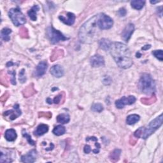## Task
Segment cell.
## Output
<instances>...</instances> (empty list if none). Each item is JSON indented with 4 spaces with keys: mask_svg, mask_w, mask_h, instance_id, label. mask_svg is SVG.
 I'll list each match as a JSON object with an SVG mask.
<instances>
[{
    "mask_svg": "<svg viewBox=\"0 0 163 163\" xmlns=\"http://www.w3.org/2000/svg\"><path fill=\"white\" fill-rule=\"evenodd\" d=\"M9 96H10L9 93H8V92H6V93L2 96L1 98H0V100H1V101H2V103H4V102H5L6 101H7V99L8 98Z\"/></svg>",
    "mask_w": 163,
    "mask_h": 163,
    "instance_id": "obj_38",
    "label": "cell"
},
{
    "mask_svg": "<svg viewBox=\"0 0 163 163\" xmlns=\"http://www.w3.org/2000/svg\"><path fill=\"white\" fill-rule=\"evenodd\" d=\"M37 156V152L36 150H32L24 155H22L21 158V161L22 162H28L32 163L36 160Z\"/></svg>",
    "mask_w": 163,
    "mask_h": 163,
    "instance_id": "obj_13",
    "label": "cell"
},
{
    "mask_svg": "<svg viewBox=\"0 0 163 163\" xmlns=\"http://www.w3.org/2000/svg\"><path fill=\"white\" fill-rule=\"evenodd\" d=\"M14 110L5 112L3 113V116L5 117H8L11 120H14L18 117H19L22 113L21 110L19 109V105L17 104L14 105Z\"/></svg>",
    "mask_w": 163,
    "mask_h": 163,
    "instance_id": "obj_10",
    "label": "cell"
},
{
    "mask_svg": "<svg viewBox=\"0 0 163 163\" xmlns=\"http://www.w3.org/2000/svg\"><path fill=\"white\" fill-rule=\"evenodd\" d=\"M19 34L21 37L22 38H29V33L28 30L25 27H22L19 29Z\"/></svg>",
    "mask_w": 163,
    "mask_h": 163,
    "instance_id": "obj_30",
    "label": "cell"
},
{
    "mask_svg": "<svg viewBox=\"0 0 163 163\" xmlns=\"http://www.w3.org/2000/svg\"><path fill=\"white\" fill-rule=\"evenodd\" d=\"M8 15L14 24L16 26L23 25L26 22L25 16L24 15L19 8L10 9L8 12Z\"/></svg>",
    "mask_w": 163,
    "mask_h": 163,
    "instance_id": "obj_5",
    "label": "cell"
},
{
    "mask_svg": "<svg viewBox=\"0 0 163 163\" xmlns=\"http://www.w3.org/2000/svg\"><path fill=\"white\" fill-rule=\"evenodd\" d=\"M98 16L95 15L90 18L82 26L78 33V38L81 43L90 44L93 42L96 29L97 28Z\"/></svg>",
    "mask_w": 163,
    "mask_h": 163,
    "instance_id": "obj_2",
    "label": "cell"
},
{
    "mask_svg": "<svg viewBox=\"0 0 163 163\" xmlns=\"http://www.w3.org/2000/svg\"><path fill=\"white\" fill-rule=\"evenodd\" d=\"M112 44V43L109 40L106 39V38H103L100 40L99 41V46L101 49L106 51L110 49Z\"/></svg>",
    "mask_w": 163,
    "mask_h": 163,
    "instance_id": "obj_21",
    "label": "cell"
},
{
    "mask_svg": "<svg viewBox=\"0 0 163 163\" xmlns=\"http://www.w3.org/2000/svg\"><path fill=\"white\" fill-rule=\"evenodd\" d=\"M140 119V117L136 114H132L130 115L126 119V122L129 125H132L135 124L136 122H138Z\"/></svg>",
    "mask_w": 163,
    "mask_h": 163,
    "instance_id": "obj_24",
    "label": "cell"
},
{
    "mask_svg": "<svg viewBox=\"0 0 163 163\" xmlns=\"http://www.w3.org/2000/svg\"><path fill=\"white\" fill-rule=\"evenodd\" d=\"M160 1H155V2H152V1H151L150 3H152V4H155V3H159Z\"/></svg>",
    "mask_w": 163,
    "mask_h": 163,
    "instance_id": "obj_44",
    "label": "cell"
},
{
    "mask_svg": "<svg viewBox=\"0 0 163 163\" xmlns=\"http://www.w3.org/2000/svg\"><path fill=\"white\" fill-rule=\"evenodd\" d=\"M11 33V30L9 28H3L1 31V37L5 41H8L10 40V34Z\"/></svg>",
    "mask_w": 163,
    "mask_h": 163,
    "instance_id": "obj_27",
    "label": "cell"
},
{
    "mask_svg": "<svg viewBox=\"0 0 163 163\" xmlns=\"http://www.w3.org/2000/svg\"><path fill=\"white\" fill-rule=\"evenodd\" d=\"M152 54L157 59H158L159 61H163V54L162 50L154 51L152 52Z\"/></svg>",
    "mask_w": 163,
    "mask_h": 163,
    "instance_id": "obj_34",
    "label": "cell"
},
{
    "mask_svg": "<svg viewBox=\"0 0 163 163\" xmlns=\"http://www.w3.org/2000/svg\"><path fill=\"white\" fill-rule=\"evenodd\" d=\"M145 2L142 1V0H133L131 2V5L132 8L136 10H141L144 7Z\"/></svg>",
    "mask_w": 163,
    "mask_h": 163,
    "instance_id": "obj_26",
    "label": "cell"
},
{
    "mask_svg": "<svg viewBox=\"0 0 163 163\" xmlns=\"http://www.w3.org/2000/svg\"><path fill=\"white\" fill-rule=\"evenodd\" d=\"M97 16V25L100 29H109L112 27L113 24V21L109 16L104 14H100Z\"/></svg>",
    "mask_w": 163,
    "mask_h": 163,
    "instance_id": "obj_7",
    "label": "cell"
},
{
    "mask_svg": "<svg viewBox=\"0 0 163 163\" xmlns=\"http://www.w3.org/2000/svg\"><path fill=\"white\" fill-rule=\"evenodd\" d=\"M22 135H23L24 137H25V138H26L27 141L28 142V143L30 145H35V142L32 140L31 136L27 133V132L26 131V130H24V129L22 130Z\"/></svg>",
    "mask_w": 163,
    "mask_h": 163,
    "instance_id": "obj_32",
    "label": "cell"
},
{
    "mask_svg": "<svg viewBox=\"0 0 163 163\" xmlns=\"http://www.w3.org/2000/svg\"><path fill=\"white\" fill-rule=\"evenodd\" d=\"M49 131V126L46 124H41L39 125L37 127V129L34 132V135L35 136H41L44 134H45L46 132Z\"/></svg>",
    "mask_w": 163,
    "mask_h": 163,
    "instance_id": "obj_20",
    "label": "cell"
},
{
    "mask_svg": "<svg viewBox=\"0 0 163 163\" xmlns=\"http://www.w3.org/2000/svg\"><path fill=\"white\" fill-rule=\"evenodd\" d=\"M64 56V51L62 49H54L51 54V61L52 62H54L57 59H61Z\"/></svg>",
    "mask_w": 163,
    "mask_h": 163,
    "instance_id": "obj_17",
    "label": "cell"
},
{
    "mask_svg": "<svg viewBox=\"0 0 163 163\" xmlns=\"http://www.w3.org/2000/svg\"><path fill=\"white\" fill-rule=\"evenodd\" d=\"M8 73L12 75V78L11 79V83L13 84V85H16V81H15V71H8Z\"/></svg>",
    "mask_w": 163,
    "mask_h": 163,
    "instance_id": "obj_37",
    "label": "cell"
},
{
    "mask_svg": "<svg viewBox=\"0 0 163 163\" xmlns=\"http://www.w3.org/2000/svg\"><path fill=\"white\" fill-rule=\"evenodd\" d=\"M156 100H157V98L155 97V96L154 94H153L150 98H142L141 99V102L144 105H152V103H154L156 101Z\"/></svg>",
    "mask_w": 163,
    "mask_h": 163,
    "instance_id": "obj_28",
    "label": "cell"
},
{
    "mask_svg": "<svg viewBox=\"0 0 163 163\" xmlns=\"http://www.w3.org/2000/svg\"><path fill=\"white\" fill-rule=\"evenodd\" d=\"M14 157V152L12 150L8 149H3L1 150V162H11L13 161Z\"/></svg>",
    "mask_w": 163,
    "mask_h": 163,
    "instance_id": "obj_9",
    "label": "cell"
},
{
    "mask_svg": "<svg viewBox=\"0 0 163 163\" xmlns=\"http://www.w3.org/2000/svg\"><path fill=\"white\" fill-rule=\"evenodd\" d=\"M47 69V63L45 61H41L39 63L38 66H37V68H36L35 71V75L40 77L41 76H43L45 73V71Z\"/></svg>",
    "mask_w": 163,
    "mask_h": 163,
    "instance_id": "obj_16",
    "label": "cell"
},
{
    "mask_svg": "<svg viewBox=\"0 0 163 163\" xmlns=\"http://www.w3.org/2000/svg\"><path fill=\"white\" fill-rule=\"evenodd\" d=\"M70 116L68 114L66 113L60 114L57 117V122L62 124L68 123L70 122Z\"/></svg>",
    "mask_w": 163,
    "mask_h": 163,
    "instance_id": "obj_23",
    "label": "cell"
},
{
    "mask_svg": "<svg viewBox=\"0 0 163 163\" xmlns=\"http://www.w3.org/2000/svg\"><path fill=\"white\" fill-rule=\"evenodd\" d=\"M47 36L49 39L51 43L52 44H57L60 41H64L68 38L64 36L58 30L54 29L52 26H50L47 29Z\"/></svg>",
    "mask_w": 163,
    "mask_h": 163,
    "instance_id": "obj_6",
    "label": "cell"
},
{
    "mask_svg": "<svg viewBox=\"0 0 163 163\" xmlns=\"http://www.w3.org/2000/svg\"><path fill=\"white\" fill-rule=\"evenodd\" d=\"M38 117L40 118L45 117L47 119H51L52 117V113L50 112H41L38 113Z\"/></svg>",
    "mask_w": 163,
    "mask_h": 163,
    "instance_id": "obj_35",
    "label": "cell"
},
{
    "mask_svg": "<svg viewBox=\"0 0 163 163\" xmlns=\"http://www.w3.org/2000/svg\"><path fill=\"white\" fill-rule=\"evenodd\" d=\"M25 73H24V70L22 69L21 71L19 73V80L20 82L21 83H24L26 80V77H25Z\"/></svg>",
    "mask_w": 163,
    "mask_h": 163,
    "instance_id": "obj_36",
    "label": "cell"
},
{
    "mask_svg": "<svg viewBox=\"0 0 163 163\" xmlns=\"http://www.w3.org/2000/svg\"><path fill=\"white\" fill-rule=\"evenodd\" d=\"M135 101L136 98L133 96H129L128 98L126 97V96H123L121 99L116 101V106L119 109H121V108H124L125 105H131L135 103Z\"/></svg>",
    "mask_w": 163,
    "mask_h": 163,
    "instance_id": "obj_8",
    "label": "cell"
},
{
    "mask_svg": "<svg viewBox=\"0 0 163 163\" xmlns=\"http://www.w3.org/2000/svg\"><path fill=\"white\" fill-rule=\"evenodd\" d=\"M162 122L163 116L162 114H161L159 117L155 118L152 121L150 122L147 128H145L142 127L141 138L145 139V140L148 138L151 135H152L157 129L160 128L162 124Z\"/></svg>",
    "mask_w": 163,
    "mask_h": 163,
    "instance_id": "obj_4",
    "label": "cell"
},
{
    "mask_svg": "<svg viewBox=\"0 0 163 163\" xmlns=\"http://www.w3.org/2000/svg\"><path fill=\"white\" fill-rule=\"evenodd\" d=\"M110 54L119 67L123 69L129 68L132 65V59L130 50L126 45L120 42L112 43Z\"/></svg>",
    "mask_w": 163,
    "mask_h": 163,
    "instance_id": "obj_1",
    "label": "cell"
},
{
    "mask_svg": "<svg viewBox=\"0 0 163 163\" xmlns=\"http://www.w3.org/2000/svg\"><path fill=\"white\" fill-rule=\"evenodd\" d=\"M53 133L56 136H61L66 132V129L63 126H57L53 129Z\"/></svg>",
    "mask_w": 163,
    "mask_h": 163,
    "instance_id": "obj_29",
    "label": "cell"
},
{
    "mask_svg": "<svg viewBox=\"0 0 163 163\" xmlns=\"http://www.w3.org/2000/svg\"><path fill=\"white\" fill-rule=\"evenodd\" d=\"M65 98V93L64 92H62L61 93H60L59 94H58L57 96H56L55 98L54 99V103L55 104H59L61 102L62 99H64Z\"/></svg>",
    "mask_w": 163,
    "mask_h": 163,
    "instance_id": "obj_31",
    "label": "cell"
},
{
    "mask_svg": "<svg viewBox=\"0 0 163 163\" xmlns=\"http://www.w3.org/2000/svg\"><path fill=\"white\" fill-rule=\"evenodd\" d=\"M91 110L93 112H101L103 110V106L100 103H95L91 106Z\"/></svg>",
    "mask_w": 163,
    "mask_h": 163,
    "instance_id": "obj_33",
    "label": "cell"
},
{
    "mask_svg": "<svg viewBox=\"0 0 163 163\" xmlns=\"http://www.w3.org/2000/svg\"><path fill=\"white\" fill-rule=\"evenodd\" d=\"M90 63L94 68L101 67V66H103L105 65V59L101 56L96 54L90 58Z\"/></svg>",
    "mask_w": 163,
    "mask_h": 163,
    "instance_id": "obj_12",
    "label": "cell"
},
{
    "mask_svg": "<svg viewBox=\"0 0 163 163\" xmlns=\"http://www.w3.org/2000/svg\"><path fill=\"white\" fill-rule=\"evenodd\" d=\"M47 102L49 104H52V100L51 99V98H47Z\"/></svg>",
    "mask_w": 163,
    "mask_h": 163,
    "instance_id": "obj_43",
    "label": "cell"
},
{
    "mask_svg": "<svg viewBox=\"0 0 163 163\" xmlns=\"http://www.w3.org/2000/svg\"><path fill=\"white\" fill-rule=\"evenodd\" d=\"M83 151L86 154H89L90 152H91L92 150H91V148H90L89 145H85V147H84Z\"/></svg>",
    "mask_w": 163,
    "mask_h": 163,
    "instance_id": "obj_39",
    "label": "cell"
},
{
    "mask_svg": "<svg viewBox=\"0 0 163 163\" xmlns=\"http://www.w3.org/2000/svg\"><path fill=\"white\" fill-rule=\"evenodd\" d=\"M150 47H151V45H145L144 47H143L142 48V49L143 51H147V50L150 49Z\"/></svg>",
    "mask_w": 163,
    "mask_h": 163,
    "instance_id": "obj_41",
    "label": "cell"
},
{
    "mask_svg": "<svg viewBox=\"0 0 163 163\" xmlns=\"http://www.w3.org/2000/svg\"><path fill=\"white\" fill-rule=\"evenodd\" d=\"M138 86L141 91L145 94H152L155 90L154 80L150 75L144 73L141 77L138 83Z\"/></svg>",
    "mask_w": 163,
    "mask_h": 163,
    "instance_id": "obj_3",
    "label": "cell"
},
{
    "mask_svg": "<svg viewBox=\"0 0 163 163\" xmlns=\"http://www.w3.org/2000/svg\"><path fill=\"white\" fill-rule=\"evenodd\" d=\"M141 56H142V54H140V53H139V52L136 54V57H138V58H139V57H141Z\"/></svg>",
    "mask_w": 163,
    "mask_h": 163,
    "instance_id": "obj_45",
    "label": "cell"
},
{
    "mask_svg": "<svg viewBox=\"0 0 163 163\" xmlns=\"http://www.w3.org/2000/svg\"><path fill=\"white\" fill-rule=\"evenodd\" d=\"M135 31V26L132 24L127 25L122 33V38L124 41L128 42L131 38L132 33Z\"/></svg>",
    "mask_w": 163,
    "mask_h": 163,
    "instance_id": "obj_11",
    "label": "cell"
},
{
    "mask_svg": "<svg viewBox=\"0 0 163 163\" xmlns=\"http://www.w3.org/2000/svg\"><path fill=\"white\" fill-rule=\"evenodd\" d=\"M119 14L120 17H124L126 15V10L125 8H120L119 10Z\"/></svg>",
    "mask_w": 163,
    "mask_h": 163,
    "instance_id": "obj_40",
    "label": "cell"
},
{
    "mask_svg": "<svg viewBox=\"0 0 163 163\" xmlns=\"http://www.w3.org/2000/svg\"><path fill=\"white\" fill-rule=\"evenodd\" d=\"M129 143H130V144L131 145H135L136 143V140H134V138H132V141L130 140Z\"/></svg>",
    "mask_w": 163,
    "mask_h": 163,
    "instance_id": "obj_42",
    "label": "cell"
},
{
    "mask_svg": "<svg viewBox=\"0 0 163 163\" xmlns=\"http://www.w3.org/2000/svg\"><path fill=\"white\" fill-rule=\"evenodd\" d=\"M17 133L15 130L14 129H10L6 131L5 134V137L6 138V140L8 142H14L16 140L17 138Z\"/></svg>",
    "mask_w": 163,
    "mask_h": 163,
    "instance_id": "obj_18",
    "label": "cell"
},
{
    "mask_svg": "<svg viewBox=\"0 0 163 163\" xmlns=\"http://www.w3.org/2000/svg\"><path fill=\"white\" fill-rule=\"evenodd\" d=\"M36 93H37V91H36V90L34 89V85L33 83L29 84L22 91L23 96H24L25 98H29L30 96L34 95Z\"/></svg>",
    "mask_w": 163,
    "mask_h": 163,
    "instance_id": "obj_19",
    "label": "cell"
},
{
    "mask_svg": "<svg viewBox=\"0 0 163 163\" xmlns=\"http://www.w3.org/2000/svg\"><path fill=\"white\" fill-rule=\"evenodd\" d=\"M120 154H121V150H120V149L114 150L109 155V158L110 161L114 162L118 161L120 158Z\"/></svg>",
    "mask_w": 163,
    "mask_h": 163,
    "instance_id": "obj_25",
    "label": "cell"
},
{
    "mask_svg": "<svg viewBox=\"0 0 163 163\" xmlns=\"http://www.w3.org/2000/svg\"><path fill=\"white\" fill-rule=\"evenodd\" d=\"M75 15L73 13L71 12H68L66 15V16H63V15H60L59 17V19L61 20L63 23H64L65 24L68 25V26H71L73 25L75 21Z\"/></svg>",
    "mask_w": 163,
    "mask_h": 163,
    "instance_id": "obj_14",
    "label": "cell"
},
{
    "mask_svg": "<svg viewBox=\"0 0 163 163\" xmlns=\"http://www.w3.org/2000/svg\"><path fill=\"white\" fill-rule=\"evenodd\" d=\"M50 72L52 75L56 78H61L64 75V69L59 64L54 65L50 70Z\"/></svg>",
    "mask_w": 163,
    "mask_h": 163,
    "instance_id": "obj_15",
    "label": "cell"
},
{
    "mask_svg": "<svg viewBox=\"0 0 163 163\" xmlns=\"http://www.w3.org/2000/svg\"><path fill=\"white\" fill-rule=\"evenodd\" d=\"M40 8L38 5H34L28 11V14L33 21H36L37 19V12L39 11Z\"/></svg>",
    "mask_w": 163,
    "mask_h": 163,
    "instance_id": "obj_22",
    "label": "cell"
}]
</instances>
